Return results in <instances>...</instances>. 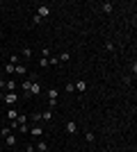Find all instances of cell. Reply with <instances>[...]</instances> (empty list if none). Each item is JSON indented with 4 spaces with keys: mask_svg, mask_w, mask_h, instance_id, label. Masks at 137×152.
<instances>
[{
    "mask_svg": "<svg viewBox=\"0 0 137 152\" xmlns=\"http://www.w3.org/2000/svg\"><path fill=\"white\" fill-rule=\"evenodd\" d=\"M21 95L16 93V91H7L5 98H2V104H7V107H16V102H19Z\"/></svg>",
    "mask_w": 137,
    "mask_h": 152,
    "instance_id": "1",
    "label": "cell"
},
{
    "mask_svg": "<svg viewBox=\"0 0 137 152\" xmlns=\"http://www.w3.org/2000/svg\"><path fill=\"white\" fill-rule=\"evenodd\" d=\"M46 98H48V104H50V109H55V107H57L59 91H57V89H48V91H46Z\"/></svg>",
    "mask_w": 137,
    "mask_h": 152,
    "instance_id": "2",
    "label": "cell"
},
{
    "mask_svg": "<svg viewBox=\"0 0 137 152\" xmlns=\"http://www.w3.org/2000/svg\"><path fill=\"white\" fill-rule=\"evenodd\" d=\"M30 136H34V139H44V127H41V123L30 125Z\"/></svg>",
    "mask_w": 137,
    "mask_h": 152,
    "instance_id": "3",
    "label": "cell"
},
{
    "mask_svg": "<svg viewBox=\"0 0 137 152\" xmlns=\"http://www.w3.org/2000/svg\"><path fill=\"white\" fill-rule=\"evenodd\" d=\"M2 139H5V145L7 148H16V134H12V132H7V134H2Z\"/></svg>",
    "mask_w": 137,
    "mask_h": 152,
    "instance_id": "4",
    "label": "cell"
},
{
    "mask_svg": "<svg viewBox=\"0 0 137 152\" xmlns=\"http://www.w3.org/2000/svg\"><path fill=\"white\" fill-rule=\"evenodd\" d=\"M14 75L27 77V66H25V64H16V66H14Z\"/></svg>",
    "mask_w": 137,
    "mask_h": 152,
    "instance_id": "5",
    "label": "cell"
},
{
    "mask_svg": "<svg viewBox=\"0 0 137 152\" xmlns=\"http://www.w3.org/2000/svg\"><path fill=\"white\" fill-rule=\"evenodd\" d=\"M37 16H39V18H48V16H50V7H48V5L37 7Z\"/></svg>",
    "mask_w": 137,
    "mask_h": 152,
    "instance_id": "6",
    "label": "cell"
},
{
    "mask_svg": "<svg viewBox=\"0 0 137 152\" xmlns=\"http://www.w3.org/2000/svg\"><path fill=\"white\" fill-rule=\"evenodd\" d=\"M5 116L9 118V121H16V118H19V109H16V107H9L5 111Z\"/></svg>",
    "mask_w": 137,
    "mask_h": 152,
    "instance_id": "7",
    "label": "cell"
},
{
    "mask_svg": "<svg viewBox=\"0 0 137 152\" xmlns=\"http://www.w3.org/2000/svg\"><path fill=\"white\" fill-rule=\"evenodd\" d=\"M66 134H78V123H76V121L66 123Z\"/></svg>",
    "mask_w": 137,
    "mask_h": 152,
    "instance_id": "8",
    "label": "cell"
},
{
    "mask_svg": "<svg viewBox=\"0 0 137 152\" xmlns=\"http://www.w3.org/2000/svg\"><path fill=\"white\" fill-rule=\"evenodd\" d=\"M73 84H76V91H78V93H85L87 91V82L85 80H78V82H73Z\"/></svg>",
    "mask_w": 137,
    "mask_h": 152,
    "instance_id": "9",
    "label": "cell"
},
{
    "mask_svg": "<svg viewBox=\"0 0 137 152\" xmlns=\"http://www.w3.org/2000/svg\"><path fill=\"white\" fill-rule=\"evenodd\" d=\"M39 93H41V84L32 82V86H30V98H32V95H39Z\"/></svg>",
    "mask_w": 137,
    "mask_h": 152,
    "instance_id": "10",
    "label": "cell"
},
{
    "mask_svg": "<svg viewBox=\"0 0 137 152\" xmlns=\"http://www.w3.org/2000/svg\"><path fill=\"white\" fill-rule=\"evenodd\" d=\"M34 148H37V152H46V150H48V143H46L44 139H39V141H37V145H34Z\"/></svg>",
    "mask_w": 137,
    "mask_h": 152,
    "instance_id": "11",
    "label": "cell"
},
{
    "mask_svg": "<svg viewBox=\"0 0 137 152\" xmlns=\"http://www.w3.org/2000/svg\"><path fill=\"white\" fill-rule=\"evenodd\" d=\"M41 121H44V123L53 121V109H46V111H41Z\"/></svg>",
    "mask_w": 137,
    "mask_h": 152,
    "instance_id": "12",
    "label": "cell"
},
{
    "mask_svg": "<svg viewBox=\"0 0 137 152\" xmlns=\"http://www.w3.org/2000/svg\"><path fill=\"white\" fill-rule=\"evenodd\" d=\"M7 91H16V82H14V80H7L5 82V93Z\"/></svg>",
    "mask_w": 137,
    "mask_h": 152,
    "instance_id": "13",
    "label": "cell"
},
{
    "mask_svg": "<svg viewBox=\"0 0 137 152\" xmlns=\"http://www.w3.org/2000/svg\"><path fill=\"white\" fill-rule=\"evenodd\" d=\"M101 9H103L105 14H110L112 9H114V5H112V2H103V5H101Z\"/></svg>",
    "mask_w": 137,
    "mask_h": 152,
    "instance_id": "14",
    "label": "cell"
},
{
    "mask_svg": "<svg viewBox=\"0 0 137 152\" xmlns=\"http://www.w3.org/2000/svg\"><path fill=\"white\" fill-rule=\"evenodd\" d=\"M30 57H32V48L25 45V48H23V59H30Z\"/></svg>",
    "mask_w": 137,
    "mask_h": 152,
    "instance_id": "15",
    "label": "cell"
},
{
    "mask_svg": "<svg viewBox=\"0 0 137 152\" xmlns=\"http://www.w3.org/2000/svg\"><path fill=\"white\" fill-rule=\"evenodd\" d=\"M57 59H59V64H64V61L71 59V55H69V52H62V55H57Z\"/></svg>",
    "mask_w": 137,
    "mask_h": 152,
    "instance_id": "16",
    "label": "cell"
},
{
    "mask_svg": "<svg viewBox=\"0 0 137 152\" xmlns=\"http://www.w3.org/2000/svg\"><path fill=\"white\" fill-rule=\"evenodd\" d=\"M5 73L7 75H14V64H9V61L5 64Z\"/></svg>",
    "mask_w": 137,
    "mask_h": 152,
    "instance_id": "17",
    "label": "cell"
},
{
    "mask_svg": "<svg viewBox=\"0 0 137 152\" xmlns=\"http://www.w3.org/2000/svg\"><path fill=\"white\" fill-rule=\"evenodd\" d=\"M64 91H66V93H73V91H76V84H73V82H66Z\"/></svg>",
    "mask_w": 137,
    "mask_h": 152,
    "instance_id": "18",
    "label": "cell"
},
{
    "mask_svg": "<svg viewBox=\"0 0 137 152\" xmlns=\"http://www.w3.org/2000/svg\"><path fill=\"white\" fill-rule=\"evenodd\" d=\"M9 64H14V66L21 64V57H19V55H12V57H9Z\"/></svg>",
    "mask_w": 137,
    "mask_h": 152,
    "instance_id": "19",
    "label": "cell"
},
{
    "mask_svg": "<svg viewBox=\"0 0 137 152\" xmlns=\"http://www.w3.org/2000/svg\"><path fill=\"white\" fill-rule=\"evenodd\" d=\"M41 57H44V59L50 57V48H41Z\"/></svg>",
    "mask_w": 137,
    "mask_h": 152,
    "instance_id": "20",
    "label": "cell"
},
{
    "mask_svg": "<svg viewBox=\"0 0 137 152\" xmlns=\"http://www.w3.org/2000/svg\"><path fill=\"white\" fill-rule=\"evenodd\" d=\"M39 66H41V68H48L50 64H48V59H44V57H41V59H39Z\"/></svg>",
    "mask_w": 137,
    "mask_h": 152,
    "instance_id": "21",
    "label": "cell"
},
{
    "mask_svg": "<svg viewBox=\"0 0 137 152\" xmlns=\"http://www.w3.org/2000/svg\"><path fill=\"white\" fill-rule=\"evenodd\" d=\"M48 64H50V66H57L59 59H57V57H48Z\"/></svg>",
    "mask_w": 137,
    "mask_h": 152,
    "instance_id": "22",
    "label": "cell"
},
{
    "mask_svg": "<svg viewBox=\"0 0 137 152\" xmlns=\"http://www.w3.org/2000/svg\"><path fill=\"white\" fill-rule=\"evenodd\" d=\"M19 129H21V132H23V134H27V132H30V125H27V123H25V125H21Z\"/></svg>",
    "mask_w": 137,
    "mask_h": 152,
    "instance_id": "23",
    "label": "cell"
},
{
    "mask_svg": "<svg viewBox=\"0 0 137 152\" xmlns=\"http://www.w3.org/2000/svg\"><path fill=\"white\" fill-rule=\"evenodd\" d=\"M39 23H41V18L37 16V14H34V16H32V25H39Z\"/></svg>",
    "mask_w": 137,
    "mask_h": 152,
    "instance_id": "24",
    "label": "cell"
},
{
    "mask_svg": "<svg viewBox=\"0 0 137 152\" xmlns=\"http://www.w3.org/2000/svg\"><path fill=\"white\" fill-rule=\"evenodd\" d=\"M85 139L91 143V141H94V132H87V134H85Z\"/></svg>",
    "mask_w": 137,
    "mask_h": 152,
    "instance_id": "25",
    "label": "cell"
},
{
    "mask_svg": "<svg viewBox=\"0 0 137 152\" xmlns=\"http://www.w3.org/2000/svg\"><path fill=\"white\" fill-rule=\"evenodd\" d=\"M2 98H5V91H0V102H2Z\"/></svg>",
    "mask_w": 137,
    "mask_h": 152,
    "instance_id": "26",
    "label": "cell"
},
{
    "mask_svg": "<svg viewBox=\"0 0 137 152\" xmlns=\"http://www.w3.org/2000/svg\"><path fill=\"white\" fill-rule=\"evenodd\" d=\"M0 109H2V102H0Z\"/></svg>",
    "mask_w": 137,
    "mask_h": 152,
    "instance_id": "27",
    "label": "cell"
},
{
    "mask_svg": "<svg viewBox=\"0 0 137 152\" xmlns=\"http://www.w3.org/2000/svg\"><path fill=\"white\" fill-rule=\"evenodd\" d=\"M46 152H50V150H46Z\"/></svg>",
    "mask_w": 137,
    "mask_h": 152,
    "instance_id": "28",
    "label": "cell"
},
{
    "mask_svg": "<svg viewBox=\"0 0 137 152\" xmlns=\"http://www.w3.org/2000/svg\"><path fill=\"white\" fill-rule=\"evenodd\" d=\"M0 45H2V43H0Z\"/></svg>",
    "mask_w": 137,
    "mask_h": 152,
    "instance_id": "29",
    "label": "cell"
}]
</instances>
